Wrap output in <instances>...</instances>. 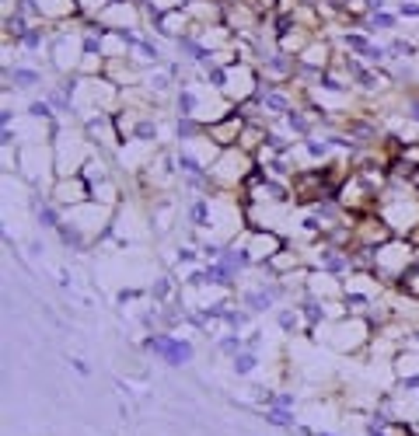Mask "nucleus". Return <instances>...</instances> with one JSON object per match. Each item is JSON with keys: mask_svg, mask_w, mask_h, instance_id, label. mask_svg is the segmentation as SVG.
Wrapping results in <instances>:
<instances>
[{"mask_svg": "<svg viewBox=\"0 0 419 436\" xmlns=\"http://www.w3.org/2000/svg\"><path fill=\"white\" fill-rule=\"evenodd\" d=\"M178 112H182V116H192V112H196V94H192L189 87L178 94Z\"/></svg>", "mask_w": 419, "mask_h": 436, "instance_id": "13", "label": "nucleus"}, {"mask_svg": "<svg viewBox=\"0 0 419 436\" xmlns=\"http://www.w3.org/2000/svg\"><path fill=\"white\" fill-rule=\"evenodd\" d=\"M238 133H241V112H231L221 126H214V140L217 143H231Z\"/></svg>", "mask_w": 419, "mask_h": 436, "instance_id": "4", "label": "nucleus"}, {"mask_svg": "<svg viewBox=\"0 0 419 436\" xmlns=\"http://www.w3.org/2000/svg\"><path fill=\"white\" fill-rule=\"evenodd\" d=\"M287 123H290V129H297V133H307V119H304L300 112H287Z\"/></svg>", "mask_w": 419, "mask_h": 436, "instance_id": "16", "label": "nucleus"}, {"mask_svg": "<svg viewBox=\"0 0 419 436\" xmlns=\"http://www.w3.org/2000/svg\"><path fill=\"white\" fill-rule=\"evenodd\" d=\"M8 77H11V81H18L21 87H32V84H39V81H42L35 70H25V67H18V70H8Z\"/></svg>", "mask_w": 419, "mask_h": 436, "instance_id": "11", "label": "nucleus"}, {"mask_svg": "<svg viewBox=\"0 0 419 436\" xmlns=\"http://www.w3.org/2000/svg\"><path fill=\"white\" fill-rule=\"evenodd\" d=\"M21 42H25L28 49H39V45H42V28H32V32H28Z\"/></svg>", "mask_w": 419, "mask_h": 436, "instance_id": "18", "label": "nucleus"}, {"mask_svg": "<svg viewBox=\"0 0 419 436\" xmlns=\"http://www.w3.org/2000/svg\"><path fill=\"white\" fill-rule=\"evenodd\" d=\"M304 311H307L311 321H318V318H322V307H318V304H304Z\"/></svg>", "mask_w": 419, "mask_h": 436, "instance_id": "25", "label": "nucleus"}, {"mask_svg": "<svg viewBox=\"0 0 419 436\" xmlns=\"http://www.w3.org/2000/svg\"><path fill=\"white\" fill-rule=\"evenodd\" d=\"M39 220H42L45 227H52V224H57V213H52V209H42V213H39Z\"/></svg>", "mask_w": 419, "mask_h": 436, "instance_id": "23", "label": "nucleus"}, {"mask_svg": "<svg viewBox=\"0 0 419 436\" xmlns=\"http://www.w3.org/2000/svg\"><path fill=\"white\" fill-rule=\"evenodd\" d=\"M280 324H283V329H294V314L283 311V314H280Z\"/></svg>", "mask_w": 419, "mask_h": 436, "instance_id": "29", "label": "nucleus"}, {"mask_svg": "<svg viewBox=\"0 0 419 436\" xmlns=\"http://www.w3.org/2000/svg\"><path fill=\"white\" fill-rule=\"evenodd\" d=\"M4 32H8V35H14V39H25L32 28H28L25 14H21V11H14V14H8V18H4Z\"/></svg>", "mask_w": 419, "mask_h": 436, "instance_id": "8", "label": "nucleus"}, {"mask_svg": "<svg viewBox=\"0 0 419 436\" xmlns=\"http://www.w3.org/2000/svg\"><path fill=\"white\" fill-rule=\"evenodd\" d=\"M206 77H210V84H217V87H221V84H224V77H227V74H224V70H221V67H214V70H210V74H206Z\"/></svg>", "mask_w": 419, "mask_h": 436, "instance_id": "21", "label": "nucleus"}, {"mask_svg": "<svg viewBox=\"0 0 419 436\" xmlns=\"http://www.w3.org/2000/svg\"><path fill=\"white\" fill-rule=\"evenodd\" d=\"M385 56H388V49H385V45H371V49L363 52V60H367V63H381Z\"/></svg>", "mask_w": 419, "mask_h": 436, "instance_id": "14", "label": "nucleus"}, {"mask_svg": "<svg viewBox=\"0 0 419 436\" xmlns=\"http://www.w3.org/2000/svg\"><path fill=\"white\" fill-rule=\"evenodd\" d=\"M391 56H405V60H409V56H416V45H412L409 39H395V42H391Z\"/></svg>", "mask_w": 419, "mask_h": 436, "instance_id": "12", "label": "nucleus"}, {"mask_svg": "<svg viewBox=\"0 0 419 436\" xmlns=\"http://www.w3.org/2000/svg\"><path fill=\"white\" fill-rule=\"evenodd\" d=\"M409 119H416V123H419V98H412V101H409Z\"/></svg>", "mask_w": 419, "mask_h": 436, "instance_id": "28", "label": "nucleus"}, {"mask_svg": "<svg viewBox=\"0 0 419 436\" xmlns=\"http://www.w3.org/2000/svg\"><path fill=\"white\" fill-rule=\"evenodd\" d=\"M367 4H371V11H385L388 0H367Z\"/></svg>", "mask_w": 419, "mask_h": 436, "instance_id": "30", "label": "nucleus"}, {"mask_svg": "<svg viewBox=\"0 0 419 436\" xmlns=\"http://www.w3.org/2000/svg\"><path fill=\"white\" fill-rule=\"evenodd\" d=\"M192 220L196 224H206V203H196L192 206Z\"/></svg>", "mask_w": 419, "mask_h": 436, "instance_id": "20", "label": "nucleus"}, {"mask_svg": "<svg viewBox=\"0 0 419 436\" xmlns=\"http://www.w3.org/2000/svg\"><path fill=\"white\" fill-rule=\"evenodd\" d=\"M398 14H402V18H419V4H416V0H402Z\"/></svg>", "mask_w": 419, "mask_h": 436, "instance_id": "17", "label": "nucleus"}, {"mask_svg": "<svg viewBox=\"0 0 419 436\" xmlns=\"http://www.w3.org/2000/svg\"><path fill=\"white\" fill-rule=\"evenodd\" d=\"M178 136H182V140H192V136H196V123H192L189 116L178 119Z\"/></svg>", "mask_w": 419, "mask_h": 436, "instance_id": "15", "label": "nucleus"}, {"mask_svg": "<svg viewBox=\"0 0 419 436\" xmlns=\"http://www.w3.org/2000/svg\"><path fill=\"white\" fill-rule=\"evenodd\" d=\"M297 203H311V199H318V196H332V189L325 185L322 172H307V175H297Z\"/></svg>", "mask_w": 419, "mask_h": 436, "instance_id": "3", "label": "nucleus"}, {"mask_svg": "<svg viewBox=\"0 0 419 436\" xmlns=\"http://www.w3.org/2000/svg\"><path fill=\"white\" fill-rule=\"evenodd\" d=\"M343 45L353 52V56H363V52L371 49L374 42H371V35H367V32H346L343 35Z\"/></svg>", "mask_w": 419, "mask_h": 436, "instance_id": "5", "label": "nucleus"}, {"mask_svg": "<svg viewBox=\"0 0 419 436\" xmlns=\"http://www.w3.org/2000/svg\"><path fill=\"white\" fill-rule=\"evenodd\" d=\"M136 49H140V56H143V60H157V56H161V52H157V45H150V42H140Z\"/></svg>", "mask_w": 419, "mask_h": 436, "instance_id": "19", "label": "nucleus"}, {"mask_svg": "<svg viewBox=\"0 0 419 436\" xmlns=\"http://www.w3.org/2000/svg\"><path fill=\"white\" fill-rule=\"evenodd\" d=\"M185 25H189V14L182 11V8H172V11H161L154 18V28L161 32V35H168V39H182L185 35Z\"/></svg>", "mask_w": 419, "mask_h": 436, "instance_id": "1", "label": "nucleus"}, {"mask_svg": "<svg viewBox=\"0 0 419 436\" xmlns=\"http://www.w3.org/2000/svg\"><path fill=\"white\" fill-rule=\"evenodd\" d=\"M252 366H255V360H252V356H238V370H241V373H245V370H252Z\"/></svg>", "mask_w": 419, "mask_h": 436, "instance_id": "27", "label": "nucleus"}, {"mask_svg": "<svg viewBox=\"0 0 419 436\" xmlns=\"http://www.w3.org/2000/svg\"><path fill=\"white\" fill-rule=\"evenodd\" d=\"M307 150H311L314 157H322V154H325V143H318V140H307Z\"/></svg>", "mask_w": 419, "mask_h": 436, "instance_id": "24", "label": "nucleus"}, {"mask_svg": "<svg viewBox=\"0 0 419 436\" xmlns=\"http://www.w3.org/2000/svg\"><path fill=\"white\" fill-rule=\"evenodd\" d=\"M32 116H49V105L45 101H35L32 105Z\"/></svg>", "mask_w": 419, "mask_h": 436, "instance_id": "26", "label": "nucleus"}, {"mask_svg": "<svg viewBox=\"0 0 419 436\" xmlns=\"http://www.w3.org/2000/svg\"><path fill=\"white\" fill-rule=\"evenodd\" d=\"M178 49L185 52L189 60H196V63H206V60H210V49H206V45H199L196 39H189V35H182V39H178Z\"/></svg>", "mask_w": 419, "mask_h": 436, "instance_id": "7", "label": "nucleus"}, {"mask_svg": "<svg viewBox=\"0 0 419 436\" xmlns=\"http://www.w3.org/2000/svg\"><path fill=\"white\" fill-rule=\"evenodd\" d=\"M273 297H276L273 290H255V293H248L245 300H248L252 311H266V307H273Z\"/></svg>", "mask_w": 419, "mask_h": 436, "instance_id": "9", "label": "nucleus"}, {"mask_svg": "<svg viewBox=\"0 0 419 436\" xmlns=\"http://www.w3.org/2000/svg\"><path fill=\"white\" fill-rule=\"evenodd\" d=\"M262 108H269V112H287L290 101H287V94H283V91H276V87H269V84H266V91H262Z\"/></svg>", "mask_w": 419, "mask_h": 436, "instance_id": "6", "label": "nucleus"}, {"mask_svg": "<svg viewBox=\"0 0 419 436\" xmlns=\"http://www.w3.org/2000/svg\"><path fill=\"white\" fill-rule=\"evenodd\" d=\"M322 265H325L329 272H343V269H346L349 262H346V258H343L339 251H332V248H322Z\"/></svg>", "mask_w": 419, "mask_h": 436, "instance_id": "10", "label": "nucleus"}, {"mask_svg": "<svg viewBox=\"0 0 419 436\" xmlns=\"http://www.w3.org/2000/svg\"><path fill=\"white\" fill-rule=\"evenodd\" d=\"M147 346H150L154 353H161V356H165L168 363H175V366L185 363V360L192 356V346H189V342H175V339H168V335H154Z\"/></svg>", "mask_w": 419, "mask_h": 436, "instance_id": "2", "label": "nucleus"}, {"mask_svg": "<svg viewBox=\"0 0 419 436\" xmlns=\"http://www.w3.org/2000/svg\"><path fill=\"white\" fill-rule=\"evenodd\" d=\"M416 4H419V0H416Z\"/></svg>", "mask_w": 419, "mask_h": 436, "instance_id": "31", "label": "nucleus"}, {"mask_svg": "<svg viewBox=\"0 0 419 436\" xmlns=\"http://www.w3.org/2000/svg\"><path fill=\"white\" fill-rule=\"evenodd\" d=\"M150 87L165 91V87H168V77H165V74H154V77H150Z\"/></svg>", "mask_w": 419, "mask_h": 436, "instance_id": "22", "label": "nucleus"}]
</instances>
